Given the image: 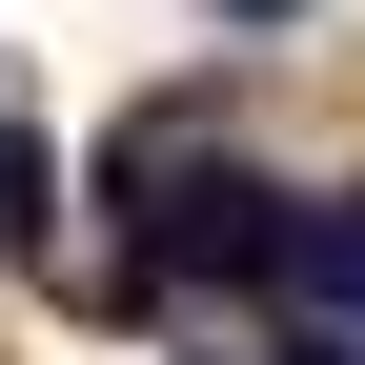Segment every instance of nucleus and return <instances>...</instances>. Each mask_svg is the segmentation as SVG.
Masks as SVG:
<instances>
[{"label":"nucleus","instance_id":"nucleus-2","mask_svg":"<svg viewBox=\"0 0 365 365\" xmlns=\"http://www.w3.org/2000/svg\"><path fill=\"white\" fill-rule=\"evenodd\" d=\"M325 325H365V203H304V264H284Z\"/></svg>","mask_w":365,"mask_h":365},{"label":"nucleus","instance_id":"nucleus-1","mask_svg":"<svg viewBox=\"0 0 365 365\" xmlns=\"http://www.w3.org/2000/svg\"><path fill=\"white\" fill-rule=\"evenodd\" d=\"M102 203H122V264H143V284H284L304 264V203H264L244 163H203L182 102L102 143Z\"/></svg>","mask_w":365,"mask_h":365},{"label":"nucleus","instance_id":"nucleus-3","mask_svg":"<svg viewBox=\"0 0 365 365\" xmlns=\"http://www.w3.org/2000/svg\"><path fill=\"white\" fill-rule=\"evenodd\" d=\"M264 365H365V345H345V325H325V345H264Z\"/></svg>","mask_w":365,"mask_h":365}]
</instances>
